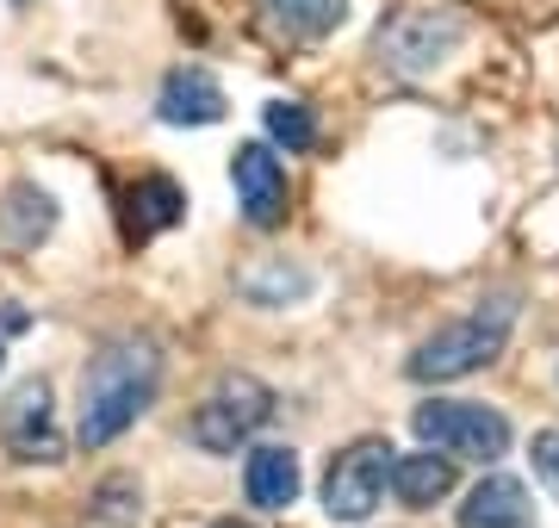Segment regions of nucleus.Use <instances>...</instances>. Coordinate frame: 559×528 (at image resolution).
Returning <instances> with one entry per match:
<instances>
[{
    "label": "nucleus",
    "mask_w": 559,
    "mask_h": 528,
    "mask_svg": "<svg viewBox=\"0 0 559 528\" xmlns=\"http://www.w3.org/2000/svg\"><path fill=\"white\" fill-rule=\"evenodd\" d=\"M162 392V343L143 329H124L112 343H100V355L81 367V447L119 442Z\"/></svg>",
    "instance_id": "nucleus-1"
},
{
    "label": "nucleus",
    "mask_w": 559,
    "mask_h": 528,
    "mask_svg": "<svg viewBox=\"0 0 559 528\" xmlns=\"http://www.w3.org/2000/svg\"><path fill=\"white\" fill-rule=\"evenodd\" d=\"M516 311H522L516 292H491V299H479L466 317L441 324L436 336H423L417 355L404 361V373H411L417 386H441V380H466V373H479L485 361H498L503 355L510 329H516Z\"/></svg>",
    "instance_id": "nucleus-2"
},
{
    "label": "nucleus",
    "mask_w": 559,
    "mask_h": 528,
    "mask_svg": "<svg viewBox=\"0 0 559 528\" xmlns=\"http://www.w3.org/2000/svg\"><path fill=\"white\" fill-rule=\"evenodd\" d=\"M460 38H466V20L454 7H392L373 25V57H380L385 75L417 82V75H436L441 62L454 57Z\"/></svg>",
    "instance_id": "nucleus-3"
},
{
    "label": "nucleus",
    "mask_w": 559,
    "mask_h": 528,
    "mask_svg": "<svg viewBox=\"0 0 559 528\" xmlns=\"http://www.w3.org/2000/svg\"><path fill=\"white\" fill-rule=\"evenodd\" d=\"M267 417H274V386L255 380V373H224L200 398V410L187 417V442L200 454H237Z\"/></svg>",
    "instance_id": "nucleus-4"
},
{
    "label": "nucleus",
    "mask_w": 559,
    "mask_h": 528,
    "mask_svg": "<svg viewBox=\"0 0 559 528\" xmlns=\"http://www.w3.org/2000/svg\"><path fill=\"white\" fill-rule=\"evenodd\" d=\"M411 429H417V442L441 447L454 460H479V467L510 454V423L491 405H473V398H429V405L411 410Z\"/></svg>",
    "instance_id": "nucleus-5"
},
{
    "label": "nucleus",
    "mask_w": 559,
    "mask_h": 528,
    "mask_svg": "<svg viewBox=\"0 0 559 528\" xmlns=\"http://www.w3.org/2000/svg\"><path fill=\"white\" fill-rule=\"evenodd\" d=\"M392 454H399L392 442L367 435V442L342 447L336 460H330V472H323V509H330V523H367L380 509Z\"/></svg>",
    "instance_id": "nucleus-6"
},
{
    "label": "nucleus",
    "mask_w": 559,
    "mask_h": 528,
    "mask_svg": "<svg viewBox=\"0 0 559 528\" xmlns=\"http://www.w3.org/2000/svg\"><path fill=\"white\" fill-rule=\"evenodd\" d=\"M0 442L25 467H57L62 435H57V405H50V380H20L0 405Z\"/></svg>",
    "instance_id": "nucleus-7"
},
{
    "label": "nucleus",
    "mask_w": 559,
    "mask_h": 528,
    "mask_svg": "<svg viewBox=\"0 0 559 528\" xmlns=\"http://www.w3.org/2000/svg\"><path fill=\"white\" fill-rule=\"evenodd\" d=\"M230 187H237V205L242 218L255 224V230H274L286 218V168L267 143H237V156H230Z\"/></svg>",
    "instance_id": "nucleus-8"
},
{
    "label": "nucleus",
    "mask_w": 559,
    "mask_h": 528,
    "mask_svg": "<svg viewBox=\"0 0 559 528\" xmlns=\"http://www.w3.org/2000/svg\"><path fill=\"white\" fill-rule=\"evenodd\" d=\"M224 87L212 69H200V62H187V69H168V82H162L156 94V119L175 124V131H200V124H218L224 119Z\"/></svg>",
    "instance_id": "nucleus-9"
},
{
    "label": "nucleus",
    "mask_w": 559,
    "mask_h": 528,
    "mask_svg": "<svg viewBox=\"0 0 559 528\" xmlns=\"http://www.w3.org/2000/svg\"><path fill=\"white\" fill-rule=\"evenodd\" d=\"M460 528H535V497L510 472H485L460 504Z\"/></svg>",
    "instance_id": "nucleus-10"
},
{
    "label": "nucleus",
    "mask_w": 559,
    "mask_h": 528,
    "mask_svg": "<svg viewBox=\"0 0 559 528\" xmlns=\"http://www.w3.org/2000/svg\"><path fill=\"white\" fill-rule=\"evenodd\" d=\"M299 485H305V467H299V454H293L286 442H261L255 454L242 460V491H249L255 509L299 504Z\"/></svg>",
    "instance_id": "nucleus-11"
},
{
    "label": "nucleus",
    "mask_w": 559,
    "mask_h": 528,
    "mask_svg": "<svg viewBox=\"0 0 559 528\" xmlns=\"http://www.w3.org/2000/svg\"><path fill=\"white\" fill-rule=\"evenodd\" d=\"M385 485L399 491L404 509H436L441 497L454 491V454H441V447H429V442H423L417 454H392Z\"/></svg>",
    "instance_id": "nucleus-12"
},
{
    "label": "nucleus",
    "mask_w": 559,
    "mask_h": 528,
    "mask_svg": "<svg viewBox=\"0 0 559 528\" xmlns=\"http://www.w3.org/2000/svg\"><path fill=\"white\" fill-rule=\"evenodd\" d=\"M57 193H44L38 181H13L0 193V237L7 249H38L50 230H57Z\"/></svg>",
    "instance_id": "nucleus-13"
},
{
    "label": "nucleus",
    "mask_w": 559,
    "mask_h": 528,
    "mask_svg": "<svg viewBox=\"0 0 559 528\" xmlns=\"http://www.w3.org/2000/svg\"><path fill=\"white\" fill-rule=\"evenodd\" d=\"M143 523V485L131 472H106L100 485L81 497L69 528H138Z\"/></svg>",
    "instance_id": "nucleus-14"
},
{
    "label": "nucleus",
    "mask_w": 559,
    "mask_h": 528,
    "mask_svg": "<svg viewBox=\"0 0 559 528\" xmlns=\"http://www.w3.org/2000/svg\"><path fill=\"white\" fill-rule=\"evenodd\" d=\"M187 218V193H180L168 175H143L131 187V237H156V230H175Z\"/></svg>",
    "instance_id": "nucleus-15"
},
{
    "label": "nucleus",
    "mask_w": 559,
    "mask_h": 528,
    "mask_svg": "<svg viewBox=\"0 0 559 528\" xmlns=\"http://www.w3.org/2000/svg\"><path fill=\"white\" fill-rule=\"evenodd\" d=\"M261 13L286 38H330L348 20V0H261Z\"/></svg>",
    "instance_id": "nucleus-16"
},
{
    "label": "nucleus",
    "mask_w": 559,
    "mask_h": 528,
    "mask_svg": "<svg viewBox=\"0 0 559 528\" xmlns=\"http://www.w3.org/2000/svg\"><path fill=\"white\" fill-rule=\"evenodd\" d=\"M261 124H267V143H280L286 156H299L318 143V112L305 100H267L261 106Z\"/></svg>",
    "instance_id": "nucleus-17"
},
{
    "label": "nucleus",
    "mask_w": 559,
    "mask_h": 528,
    "mask_svg": "<svg viewBox=\"0 0 559 528\" xmlns=\"http://www.w3.org/2000/svg\"><path fill=\"white\" fill-rule=\"evenodd\" d=\"M242 292L255 299V305H286V299H299L311 292V274L305 267H255V274H242Z\"/></svg>",
    "instance_id": "nucleus-18"
},
{
    "label": "nucleus",
    "mask_w": 559,
    "mask_h": 528,
    "mask_svg": "<svg viewBox=\"0 0 559 528\" xmlns=\"http://www.w3.org/2000/svg\"><path fill=\"white\" fill-rule=\"evenodd\" d=\"M535 479L559 497V429H540L535 435Z\"/></svg>",
    "instance_id": "nucleus-19"
},
{
    "label": "nucleus",
    "mask_w": 559,
    "mask_h": 528,
    "mask_svg": "<svg viewBox=\"0 0 559 528\" xmlns=\"http://www.w3.org/2000/svg\"><path fill=\"white\" fill-rule=\"evenodd\" d=\"M25 324H32V317H25V311L20 305H7V311H0V329H7V336H20V329Z\"/></svg>",
    "instance_id": "nucleus-20"
},
{
    "label": "nucleus",
    "mask_w": 559,
    "mask_h": 528,
    "mask_svg": "<svg viewBox=\"0 0 559 528\" xmlns=\"http://www.w3.org/2000/svg\"><path fill=\"white\" fill-rule=\"evenodd\" d=\"M212 528H249V523H237V516H224V523H212Z\"/></svg>",
    "instance_id": "nucleus-21"
},
{
    "label": "nucleus",
    "mask_w": 559,
    "mask_h": 528,
    "mask_svg": "<svg viewBox=\"0 0 559 528\" xmlns=\"http://www.w3.org/2000/svg\"><path fill=\"white\" fill-rule=\"evenodd\" d=\"M0 361H7V355H0Z\"/></svg>",
    "instance_id": "nucleus-22"
}]
</instances>
